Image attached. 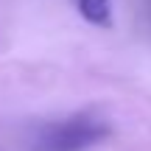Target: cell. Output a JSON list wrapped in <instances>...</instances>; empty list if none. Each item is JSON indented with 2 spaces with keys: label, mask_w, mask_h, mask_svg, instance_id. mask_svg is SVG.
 Listing matches in <instances>:
<instances>
[{
  "label": "cell",
  "mask_w": 151,
  "mask_h": 151,
  "mask_svg": "<svg viewBox=\"0 0 151 151\" xmlns=\"http://www.w3.org/2000/svg\"><path fill=\"white\" fill-rule=\"evenodd\" d=\"M109 134V126L95 118H73L65 123H56L45 132L42 137V151H84L95 146L98 140Z\"/></svg>",
  "instance_id": "cell-1"
},
{
  "label": "cell",
  "mask_w": 151,
  "mask_h": 151,
  "mask_svg": "<svg viewBox=\"0 0 151 151\" xmlns=\"http://www.w3.org/2000/svg\"><path fill=\"white\" fill-rule=\"evenodd\" d=\"M78 11L92 25H101V28L112 25V3L109 0H78Z\"/></svg>",
  "instance_id": "cell-2"
}]
</instances>
